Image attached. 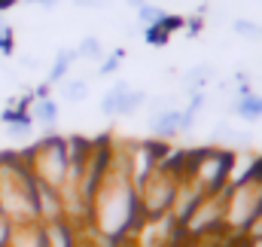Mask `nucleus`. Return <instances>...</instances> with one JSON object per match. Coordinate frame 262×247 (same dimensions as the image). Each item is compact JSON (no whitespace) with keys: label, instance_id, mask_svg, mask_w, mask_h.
Wrapping results in <instances>:
<instances>
[{"label":"nucleus","instance_id":"nucleus-1","mask_svg":"<svg viewBox=\"0 0 262 247\" xmlns=\"http://www.w3.org/2000/svg\"><path fill=\"white\" fill-rule=\"evenodd\" d=\"M0 211L12 226L40 223L37 217V177L31 174L25 156L3 153L0 156Z\"/></svg>","mask_w":262,"mask_h":247},{"label":"nucleus","instance_id":"nucleus-2","mask_svg":"<svg viewBox=\"0 0 262 247\" xmlns=\"http://www.w3.org/2000/svg\"><path fill=\"white\" fill-rule=\"evenodd\" d=\"M31 174L40 180V183L52 186V189H61L67 180V168H70V153H67V137L58 134H49L43 140H37L28 153H21Z\"/></svg>","mask_w":262,"mask_h":247},{"label":"nucleus","instance_id":"nucleus-3","mask_svg":"<svg viewBox=\"0 0 262 247\" xmlns=\"http://www.w3.org/2000/svg\"><path fill=\"white\" fill-rule=\"evenodd\" d=\"M235 162L238 156L229 153V150H195L192 153V177L198 180V186L204 189V195H220L226 192V186L232 183V174H235Z\"/></svg>","mask_w":262,"mask_h":247},{"label":"nucleus","instance_id":"nucleus-4","mask_svg":"<svg viewBox=\"0 0 262 247\" xmlns=\"http://www.w3.org/2000/svg\"><path fill=\"white\" fill-rule=\"evenodd\" d=\"M177 183H180V174L171 171V168L165 165V159H162L159 168L137 186L140 208H143L146 220H159V217L171 214V204H174V195H177Z\"/></svg>","mask_w":262,"mask_h":247},{"label":"nucleus","instance_id":"nucleus-5","mask_svg":"<svg viewBox=\"0 0 262 247\" xmlns=\"http://www.w3.org/2000/svg\"><path fill=\"white\" fill-rule=\"evenodd\" d=\"M223 211H226L223 192L220 195H204L198 201V208L189 214V220L180 226V232L189 235V238H204V235H213L216 229H226L223 226Z\"/></svg>","mask_w":262,"mask_h":247},{"label":"nucleus","instance_id":"nucleus-6","mask_svg":"<svg viewBox=\"0 0 262 247\" xmlns=\"http://www.w3.org/2000/svg\"><path fill=\"white\" fill-rule=\"evenodd\" d=\"M37 217H40L43 226L46 223H55V220H67L61 192L52 189V186H46V183H40V180H37Z\"/></svg>","mask_w":262,"mask_h":247},{"label":"nucleus","instance_id":"nucleus-7","mask_svg":"<svg viewBox=\"0 0 262 247\" xmlns=\"http://www.w3.org/2000/svg\"><path fill=\"white\" fill-rule=\"evenodd\" d=\"M46 247H79V229L70 220L46 223Z\"/></svg>","mask_w":262,"mask_h":247},{"label":"nucleus","instance_id":"nucleus-8","mask_svg":"<svg viewBox=\"0 0 262 247\" xmlns=\"http://www.w3.org/2000/svg\"><path fill=\"white\" fill-rule=\"evenodd\" d=\"M180 28H186V18H183V15H165V22H159V25L146 28L143 40H146L149 46H165V43H168Z\"/></svg>","mask_w":262,"mask_h":247},{"label":"nucleus","instance_id":"nucleus-9","mask_svg":"<svg viewBox=\"0 0 262 247\" xmlns=\"http://www.w3.org/2000/svg\"><path fill=\"white\" fill-rule=\"evenodd\" d=\"M152 134L159 140H171L174 134H183L180 131V110L177 107H165L152 116Z\"/></svg>","mask_w":262,"mask_h":247},{"label":"nucleus","instance_id":"nucleus-10","mask_svg":"<svg viewBox=\"0 0 262 247\" xmlns=\"http://www.w3.org/2000/svg\"><path fill=\"white\" fill-rule=\"evenodd\" d=\"M6 247H46V229H43V223L15 226Z\"/></svg>","mask_w":262,"mask_h":247},{"label":"nucleus","instance_id":"nucleus-11","mask_svg":"<svg viewBox=\"0 0 262 247\" xmlns=\"http://www.w3.org/2000/svg\"><path fill=\"white\" fill-rule=\"evenodd\" d=\"M235 113H238L244 122L262 119V95H256L253 89H250V92H241V95L235 98Z\"/></svg>","mask_w":262,"mask_h":247},{"label":"nucleus","instance_id":"nucleus-12","mask_svg":"<svg viewBox=\"0 0 262 247\" xmlns=\"http://www.w3.org/2000/svg\"><path fill=\"white\" fill-rule=\"evenodd\" d=\"M31 119L46 125V128H52V125L58 122V104L52 98H37L34 107H31Z\"/></svg>","mask_w":262,"mask_h":247},{"label":"nucleus","instance_id":"nucleus-13","mask_svg":"<svg viewBox=\"0 0 262 247\" xmlns=\"http://www.w3.org/2000/svg\"><path fill=\"white\" fill-rule=\"evenodd\" d=\"M76 58H79V55H76V49H61V52L55 55L52 67H49V83H64Z\"/></svg>","mask_w":262,"mask_h":247},{"label":"nucleus","instance_id":"nucleus-14","mask_svg":"<svg viewBox=\"0 0 262 247\" xmlns=\"http://www.w3.org/2000/svg\"><path fill=\"white\" fill-rule=\"evenodd\" d=\"M131 89V83H125V79H119L107 95H104V101H101V110L107 113V116H116L119 113V104H122V95Z\"/></svg>","mask_w":262,"mask_h":247},{"label":"nucleus","instance_id":"nucleus-15","mask_svg":"<svg viewBox=\"0 0 262 247\" xmlns=\"http://www.w3.org/2000/svg\"><path fill=\"white\" fill-rule=\"evenodd\" d=\"M143 104H146V95H143L140 89L131 86L128 92L122 95V104H119V113H116V116H131V113H137Z\"/></svg>","mask_w":262,"mask_h":247},{"label":"nucleus","instance_id":"nucleus-16","mask_svg":"<svg viewBox=\"0 0 262 247\" xmlns=\"http://www.w3.org/2000/svg\"><path fill=\"white\" fill-rule=\"evenodd\" d=\"M165 15H168V9H162V6H156V3H143V6L137 9V22L143 25V31L152 28V25H159V22H165Z\"/></svg>","mask_w":262,"mask_h":247},{"label":"nucleus","instance_id":"nucleus-17","mask_svg":"<svg viewBox=\"0 0 262 247\" xmlns=\"http://www.w3.org/2000/svg\"><path fill=\"white\" fill-rule=\"evenodd\" d=\"M76 55L79 58H89V61H101L104 58V46H101V40L98 37H82L79 40V46H76Z\"/></svg>","mask_w":262,"mask_h":247},{"label":"nucleus","instance_id":"nucleus-18","mask_svg":"<svg viewBox=\"0 0 262 247\" xmlns=\"http://www.w3.org/2000/svg\"><path fill=\"white\" fill-rule=\"evenodd\" d=\"M61 95L67 101H85L89 98V79H64L61 83Z\"/></svg>","mask_w":262,"mask_h":247},{"label":"nucleus","instance_id":"nucleus-19","mask_svg":"<svg viewBox=\"0 0 262 247\" xmlns=\"http://www.w3.org/2000/svg\"><path fill=\"white\" fill-rule=\"evenodd\" d=\"M122 61H125V52L116 49V52L104 55V61H101V67H98V73H101V76H110V73H116V70L122 67Z\"/></svg>","mask_w":262,"mask_h":247},{"label":"nucleus","instance_id":"nucleus-20","mask_svg":"<svg viewBox=\"0 0 262 247\" xmlns=\"http://www.w3.org/2000/svg\"><path fill=\"white\" fill-rule=\"evenodd\" d=\"M232 28H235V34H241L244 40H256V37L262 34V28L256 25V22H250V18H238Z\"/></svg>","mask_w":262,"mask_h":247},{"label":"nucleus","instance_id":"nucleus-21","mask_svg":"<svg viewBox=\"0 0 262 247\" xmlns=\"http://www.w3.org/2000/svg\"><path fill=\"white\" fill-rule=\"evenodd\" d=\"M207 76H210V67H195V70L186 76V83L192 86V92H201V89H204V83H207Z\"/></svg>","mask_w":262,"mask_h":247},{"label":"nucleus","instance_id":"nucleus-22","mask_svg":"<svg viewBox=\"0 0 262 247\" xmlns=\"http://www.w3.org/2000/svg\"><path fill=\"white\" fill-rule=\"evenodd\" d=\"M12 229H15V226H12V223H9V217L0 211V247L9 244V238H12Z\"/></svg>","mask_w":262,"mask_h":247},{"label":"nucleus","instance_id":"nucleus-23","mask_svg":"<svg viewBox=\"0 0 262 247\" xmlns=\"http://www.w3.org/2000/svg\"><path fill=\"white\" fill-rule=\"evenodd\" d=\"M247 238H262V214L253 220V226L247 229Z\"/></svg>","mask_w":262,"mask_h":247},{"label":"nucleus","instance_id":"nucleus-24","mask_svg":"<svg viewBox=\"0 0 262 247\" xmlns=\"http://www.w3.org/2000/svg\"><path fill=\"white\" fill-rule=\"evenodd\" d=\"M76 6H101V3H107V0H73Z\"/></svg>","mask_w":262,"mask_h":247},{"label":"nucleus","instance_id":"nucleus-25","mask_svg":"<svg viewBox=\"0 0 262 247\" xmlns=\"http://www.w3.org/2000/svg\"><path fill=\"white\" fill-rule=\"evenodd\" d=\"M125 3H128V6H134V9H140V6H143L146 0H125Z\"/></svg>","mask_w":262,"mask_h":247},{"label":"nucleus","instance_id":"nucleus-26","mask_svg":"<svg viewBox=\"0 0 262 247\" xmlns=\"http://www.w3.org/2000/svg\"><path fill=\"white\" fill-rule=\"evenodd\" d=\"M12 3H15V0H0V12H3V9H9Z\"/></svg>","mask_w":262,"mask_h":247}]
</instances>
